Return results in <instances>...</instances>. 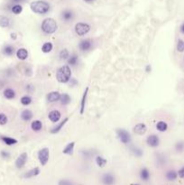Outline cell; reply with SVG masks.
I'll return each instance as SVG.
<instances>
[{"instance_id":"6da1fadb","label":"cell","mask_w":184,"mask_h":185,"mask_svg":"<svg viewBox=\"0 0 184 185\" xmlns=\"http://www.w3.org/2000/svg\"><path fill=\"white\" fill-rule=\"evenodd\" d=\"M30 7L33 12L39 15H44L50 10V5L46 1H43V0H37V1L32 2Z\"/></svg>"},{"instance_id":"7a4b0ae2","label":"cell","mask_w":184,"mask_h":185,"mask_svg":"<svg viewBox=\"0 0 184 185\" xmlns=\"http://www.w3.org/2000/svg\"><path fill=\"white\" fill-rule=\"evenodd\" d=\"M56 79L60 83L69 82L72 79V71L69 65H63L56 73Z\"/></svg>"},{"instance_id":"3957f363","label":"cell","mask_w":184,"mask_h":185,"mask_svg":"<svg viewBox=\"0 0 184 185\" xmlns=\"http://www.w3.org/2000/svg\"><path fill=\"white\" fill-rule=\"evenodd\" d=\"M57 28H58V24L56 21L52 18H46L43 20L42 24V30L48 34L54 33L57 31Z\"/></svg>"},{"instance_id":"277c9868","label":"cell","mask_w":184,"mask_h":185,"mask_svg":"<svg viewBox=\"0 0 184 185\" xmlns=\"http://www.w3.org/2000/svg\"><path fill=\"white\" fill-rule=\"evenodd\" d=\"M116 133L118 139L120 140V142L124 144H127L131 142V135L128 133V131H126L125 129L119 128L116 130Z\"/></svg>"},{"instance_id":"5b68a950","label":"cell","mask_w":184,"mask_h":185,"mask_svg":"<svg viewBox=\"0 0 184 185\" xmlns=\"http://www.w3.org/2000/svg\"><path fill=\"white\" fill-rule=\"evenodd\" d=\"M90 30V24H86V23H78L75 25V32L78 35L83 36L85 34H87Z\"/></svg>"},{"instance_id":"8992f818","label":"cell","mask_w":184,"mask_h":185,"mask_svg":"<svg viewBox=\"0 0 184 185\" xmlns=\"http://www.w3.org/2000/svg\"><path fill=\"white\" fill-rule=\"evenodd\" d=\"M50 158V151L48 148L44 147L38 152V159L42 165H46Z\"/></svg>"},{"instance_id":"52a82bcc","label":"cell","mask_w":184,"mask_h":185,"mask_svg":"<svg viewBox=\"0 0 184 185\" xmlns=\"http://www.w3.org/2000/svg\"><path fill=\"white\" fill-rule=\"evenodd\" d=\"M92 44L93 42L90 39H85L81 41V42L79 43V48L81 51H88L91 49Z\"/></svg>"},{"instance_id":"ba28073f","label":"cell","mask_w":184,"mask_h":185,"mask_svg":"<svg viewBox=\"0 0 184 185\" xmlns=\"http://www.w3.org/2000/svg\"><path fill=\"white\" fill-rule=\"evenodd\" d=\"M102 183L104 185H114L116 183V178L112 174L107 173L102 176Z\"/></svg>"},{"instance_id":"9c48e42d","label":"cell","mask_w":184,"mask_h":185,"mask_svg":"<svg viewBox=\"0 0 184 185\" xmlns=\"http://www.w3.org/2000/svg\"><path fill=\"white\" fill-rule=\"evenodd\" d=\"M27 154L26 153H23V154H21L19 156H18V158L16 159V161H15V166H16V168H18V169H21V168H23L25 164H26V162H27Z\"/></svg>"},{"instance_id":"30bf717a","label":"cell","mask_w":184,"mask_h":185,"mask_svg":"<svg viewBox=\"0 0 184 185\" xmlns=\"http://www.w3.org/2000/svg\"><path fill=\"white\" fill-rule=\"evenodd\" d=\"M146 143L151 147H157L159 145V143H160V139L156 134H151L147 137Z\"/></svg>"},{"instance_id":"8fae6325","label":"cell","mask_w":184,"mask_h":185,"mask_svg":"<svg viewBox=\"0 0 184 185\" xmlns=\"http://www.w3.org/2000/svg\"><path fill=\"white\" fill-rule=\"evenodd\" d=\"M146 131H147V127H146V126L144 124H137L134 127V132L136 134H139V135L144 134L146 133Z\"/></svg>"},{"instance_id":"7c38bea8","label":"cell","mask_w":184,"mask_h":185,"mask_svg":"<svg viewBox=\"0 0 184 185\" xmlns=\"http://www.w3.org/2000/svg\"><path fill=\"white\" fill-rule=\"evenodd\" d=\"M74 18V13L72 10L66 9L61 12V19L65 22H71Z\"/></svg>"},{"instance_id":"4fadbf2b","label":"cell","mask_w":184,"mask_h":185,"mask_svg":"<svg viewBox=\"0 0 184 185\" xmlns=\"http://www.w3.org/2000/svg\"><path fill=\"white\" fill-rule=\"evenodd\" d=\"M48 117H49V119L51 120V122H53V123H56V122H58V121L61 119V112L59 111V110H56V109H54V110H51V112L49 113Z\"/></svg>"},{"instance_id":"5bb4252c","label":"cell","mask_w":184,"mask_h":185,"mask_svg":"<svg viewBox=\"0 0 184 185\" xmlns=\"http://www.w3.org/2000/svg\"><path fill=\"white\" fill-rule=\"evenodd\" d=\"M60 98H61V94L58 91H51L47 95V100L49 102H56L60 100Z\"/></svg>"},{"instance_id":"9a60e30c","label":"cell","mask_w":184,"mask_h":185,"mask_svg":"<svg viewBox=\"0 0 184 185\" xmlns=\"http://www.w3.org/2000/svg\"><path fill=\"white\" fill-rule=\"evenodd\" d=\"M16 56H17V58L19 60H21V61H24L28 57V51H27L26 49H24V48H20V49H18L17 51H16Z\"/></svg>"},{"instance_id":"2e32d148","label":"cell","mask_w":184,"mask_h":185,"mask_svg":"<svg viewBox=\"0 0 184 185\" xmlns=\"http://www.w3.org/2000/svg\"><path fill=\"white\" fill-rule=\"evenodd\" d=\"M68 120H69V118H68V117H66V118H64L61 122H60V123L58 124L55 127H53V128L51 130V134H57V133H59L61 129H62V127L64 126V125L68 122Z\"/></svg>"},{"instance_id":"e0dca14e","label":"cell","mask_w":184,"mask_h":185,"mask_svg":"<svg viewBox=\"0 0 184 185\" xmlns=\"http://www.w3.org/2000/svg\"><path fill=\"white\" fill-rule=\"evenodd\" d=\"M39 174H40V169H39L38 167H35V168H33L29 172H27L26 174H24V178H25V179H30V178L37 176Z\"/></svg>"},{"instance_id":"ac0fdd59","label":"cell","mask_w":184,"mask_h":185,"mask_svg":"<svg viewBox=\"0 0 184 185\" xmlns=\"http://www.w3.org/2000/svg\"><path fill=\"white\" fill-rule=\"evenodd\" d=\"M33 112L29 110V109H24L22 113H21V118L24 120V121H30L31 119L33 118Z\"/></svg>"},{"instance_id":"d6986e66","label":"cell","mask_w":184,"mask_h":185,"mask_svg":"<svg viewBox=\"0 0 184 185\" xmlns=\"http://www.w3.org/2000/svg\"><path fill=\"white\" fill-rule=\"evenodd\" d=\"M74 146H75V143L74 142H71L65 146V148L63 149L62 153L64 154H69V155H72L73 154V150H74Z\"/></svg>"},{"instance_id":"ffe728a7","label":"cell","mask_w":184,"mask_h":185,"mask_svg":"<svg viewBox=\"0 0 184 185\" xmlns=\"http://www.w3.org/2000/svg\"><path fill=\"white\" fill-rule=\"evenodd\" d=\"M4 96L6 99H15V92L13 89H10V88H7L4 90Z\"/></svg>"},{"instance_id":"44dd1931","label":"cell","mask_w":184,"mask_h":185,"mask_svg":"<svg viewBox=\"0 0 184 185\" xmlns=\"http://www.w3.org/2000/svg\"><path fill=\"white\" fill-rule=\"evenodd\" d=\"M1 140L7 145H14V144H17V140L16 139L9 137V136H1Z\"/></svg>"},{"instance_id":"7402d4cb","label":"cell","mask_w":184,"mask_h":185,"mask_svg":"<svg viewBox=\"0 0 184 185\" xmlns=\"http://www.w3.org/2000/svg\"><path fill=\"white\" fill-rule=\"evenodd\" d=\"M88 91H89V87L86 88L84 94H83V97H82L81 99V114L84 113V110H85V106H86V99H87V96H88Z\"/></svg>"},{"instance_id":"603a6c76","label":"cell","mask_w":184,"mask_h":185,"mask_svg":"<svg viewBox=\"0 0 184 185\" xmlns=\"http://www.w3.org/2000/svg\"><path fill=\"white\" fill-rule=\"evenodd\" d=\"M10 25V19L5 15H0V26L3 28L8 27Z\"/></svg>"},{"instance_id":"cb8c5ba5","label":"cell","mask_w":184,"mask_h":185,"mask_svg":"<svg viewBox=\"0 0 184 185\" xmlns=\"http://www.w3.org/2000/svg\"><path fill=\"white\" fill-rule=\"evenodd\" d=\"M78 62H79V56L75 53L72 54L68 59V64L70 66H76L78 64Z\"/></svg>"},{"instance_id":"d4e9b609","label":"cell","mask_w":184,"mask_h":185,"mask_svg":"<svg viewBox=\"0 0 184 185\" xmlns=\"http://www.w3.org/2000/svg\"><path fill=\"white\" fill-rule=\"evenodd\" d=\"M140 178L144 182H146L150 179V172L148 171L147 168H143L140 171Z\"/></svg>"},{"instance_id":"484cf974","label":"cell","mask_w":184,"mask_h":185,"mask_svg":"<svg viewBox=\"0 0 184 185\" xmlns=\"http://www.w3.org/2000/svg\"><path fill=\"white\" fill-rule=\"evenodd\" d=\"M60 102L61 105H68L71 103V97L69 94L67 93H63L61 95V98H60Z\"/></svg>"},{"instance_id":"4316f807","label":"cell","mask_w":184,"mask_h":185,"mask_svg":"<svg viewBox=\"0 0 184 185\" xmlns=\"http://www.w3.org/2000/svg\"><path fill=\"white\" fill-rule=\"evenodd\" d=\"M31 127H32V129H33V131L38 132V131H40L42 129V122L40 120H34V121H33L32 124H31Z\"/></svg>"},{"instance_id":"83f0119b","label":"cell","mask_w":184,"mask_h":185,"mask_svg":"<svg viewBox=\"0 0 184 185\" xmlns=\"http://www.w3.org/2000/svg\"><path fill=\"white\" fill-rule=\"evenodd\" d=\"M107 159H106V158H104L103 156H101V155H98V156H96V164H97V165H98L99 167L103 168L105 165H107Z\"/></svg>"},{"instance_id":"f1b7e54d","label":"cell","mask_w":184,"mask_h":185,"mask_svg":"<svg viewBox=\"0 0 184 185\" xmlns=\"http://www.w3.org/2000/svg\"><path fill=\"white\" fill-rule=\"evenodd\" d=\"M15 52V48L12 45H6L3 49V53L7 56H12Z\"/></svg>"},{"instance_id":"f546056e","label":"cell","mask_w":184,"mask_h":185,"mask_svg":"<svg viewBox=\"0 0 184 185\" xmlns=\"http://www.w3.org/2000/svg\"><path fill=\"white\" fill-rule=\"evenodd\" d=\"M52 48H53L52 43L50 42H44L43 45L42 46V51L44 53H49L50 51H51Z\"/></svg>"},{"instance_id":"4dcf8cb0","label":"cell","mask_w":184,"mask_h":185,"mask_svg":"<svg viewBox=\"0 0 184 185\" xmlns=\"http://www.w3.org/2000/svg\"><path fill=\"white\" fill-rule=\"evenodd\" d=\"M156 128L160 132H165L167 130V128H168V125L164 121H159L156 125Z\"/></svg>"},{"instance_id":"1f68e13d","label":"cell","mask_w":184,"mask_h":185,"mask_svg":"<svg viewBox=\"0 0 184 185\" xmlns=\"http://www.w3.org/2000/svg\"><path fill=\"white\" fill-rule=\"evenodd\" d=\"M177 176H178V173L173 171V170H171V171L167 172V174H166V178L169 181H174V180H176Z\"/></svg>"},{"instance_id":"d6a6232c","label":"cell","mask_w":184,"mask_h":185,"mask_svg":"<svg viewBox=\"0 0 184 185\" xmlns=\"http://www.w3.org/2000/svg\"><path fill=\"white\" fill-rule=\"evenodd\" d=\"M60 59L61 60H68L69 57H70V52L67 49H62L61 51H60Z\"/></svg>"},{"instance_id":"836d02e7","label":"cell","mask_w":184,"mask_h":185,"mask_svg":"<svg viewBox=\"0 0 184 185\" xmlns=\"http://www.w3.org/2000/svg\"><path fill=\"white\" fill-rule=\"evenodd\" d=\"M131 151H132V153H133L136 157H141V156L143 155V151H142V149H140V148L137 147V146H133V147L131 148Z\"/></svg>"},{"instance_id":"e575fe53","label":"cell","mask_w":184,"mask_h":185,"mask_svg":"<svg viewBox=\"0 0 184 185\" xmlns=\"http://www.w3.org/2000/svg\"><path fill=\"white\" fill-rule=\"evenodd\" d=\"M20 101L22 103V105L28 106V105H30L31 103H32V98L29 97V96H24V97L21 98Z\"/></svg>"},{"instance_id":"d590c367","label":"cell","mask_w":184,"mask_h":185,"mask_svg":"<svg viewBox=\"0 0 184 185\" xmlns=\"http://www.w3.org/2000/svg\"><path fill=\"white\" fill-rule=\"evenodd\" d=\"M22 11H23V7H22L21 5H18V4L15 5V6L12 7V12H13L15 15H19V14L22 13Z\"/></svg>"},{"instance_id":"8d00e7d4","label":"cell","mask_w":184,"mask_h":185,"mask_svg":"<svg viewBox=\"0 0 184 185\" xmlns=\"http://www.w3.org/2000/svg\"><path fill=\"white\" fill-rule=\"evenodd\" d=\"M7 117L3 113H0V126H4L7 123Z\"/></svg>"},{"instance_id":"74e56055","label":"cell","mask_w":184,"mask_h":185,"mask_svg":"<svg viewBox=\"0 0 184 185\" xmlns=\"http://www.w3.org/2000/svg\"><path fill=\"white\" fill-rule=\"evenodd\" d=\"M177 50L180 52L184 51V41L182 40H179L178 43H177Z\"/></svg>"},{"instance_id":"f35d334b","label":"cell","mask_w":184,"mask_h":185,"mask_svg":"<svg viewBox=\"0 0 184 185\" xmlns=\"http://www.w3.org/2000/svg\"><path fill=\"white\" fill-rule=\"evenodd\" d=\"M58 185H75L72 181L70 180H66V179H62V180H60L59 183H58Z\"/></svg>"},{"instance_id":"ab89813d","label":"cell","mask_w":184,"mask_h":185,"mask_svg":"<svg viewBox=\"0 0 184 185\" xmlns=\"http://www.w3.org/2000/svg\"><path fill=\"white\" fill-rule=\"evenodd\" d=\"M175 148L178 152H182L184 150V142H178L175 144Z\"/></svg>"},{"instance_id":"60d3db41","label":"cell","mask_w":184,"mask_h":185,"mask_svg":"<svg viewBox=\"0 0 184 185\" xmlns=\"http://www.w3.org/2000/svg\"><path fill=\"white\" fill-rule=\"evenodd\" d=\"M81 154L83 155V157L85 159H90L91 156H93V154H92L90 151H88V150H84V151H81Z\"/></svg>"},{"instance_id":"b9f144b4","label":"cell","mask_w":184,"mask_h":185,"mask_svg":"<svg viewBox=\"0 0 184 185\" xmlns=\"http://www.w3.org/2000/svg\"><path fill=\"white\" fill-rule=\"evenodd\" d=\"M0 154H1V156L3 158H9V156H10V154L8 152H7V151H2L0 153Z\"/></svg>"},{"instance_id":"7bdbcfd3","label":"cell","mask_w":184,"mask_h":185,"mask_svg":"<svg viewBox=\"0 0 184 185\" xmlns=\"http://www.w3.org/2000/svg\"><path fill=\"white\" fill-rule=\"evenodd\" d=\"M178 174H179V176H180L181 178L184 179V166L182 167V168H181V169L179 170V172H178Z\"/></svg>"},{"instance_id":"ee69618b","label":"cell","mask_w":184,"mask_h":185,"mask_svg":"<svg viewBox=\"0 0 184 185\" xmlns=\"http://www.w3.org/2000/svg\"><path fill=\"white\" fill-rule=\"evenodd\" d=\"M151 70H152V68H151V66L148 64V65H146V67H145V72H151Z\"/></svg>"},{"instance_id":"f6af8a7d","label":"cell","mask_w":184,"mask_h":185,"mask_svg":"<svg viewBox=\"0 0 184 185\" xmlns=\"http://www.w3.org/2000/svg\"><path fill=\"white\" fill-rule=\"evenodd\" d=\"M11 38L12 39H16V34L15 33H11Z\"/></svg>"},{"instance_id":"bcb514c9","label":"cell","mask_w":184,"mask_h":185,"mask_svg":"<svg viewBox=\"0 0 184 185\" xmlns=\"http://www.w3.org/2000/svg\"><path fill=\"white\" fill-rule=\"evenodd\" d=\"M181 32L184 33V23L182 24V26H181Z\"/></svg>"},{"instance_id":"7dc6e473","label":"cell","mask_w":184,"mask_h":185,"mask_svg":"<svg viewBox=\"0 0 184 185\" xmlns=\"http://www.w3.org/2000/svg\"><path fill=\"white\" fill-rule=\"evenodd\" d=\"M85 2H87V3H91V2H93L94 0H84Z\"/></svg>"},{"instance_id":"c3c4849f","label":"cell","mask_w":184,"mask_h":185,"mask_svg":"<svg viewBox=\"0 0 184 185\" xmlns=\"http://www.w3.org/2000/svg\"><path fill=\"white\" fill-rule=\"evenodd\" d=\"M14 2H15V3H19V2H21L22 0H13Z\"/></svg>"},{"instance_id":"681fc988","label":"cell","mask_w":184,"mask_h":185,"mask_svg":"<svg viewBox=\"0 0 184 185\" xmlns=\"http://www.w3.org/2000/svg\"><path fill=\"white\" fill-rule=\"evenodd\" d=\"M132 185H139V184H132Z\"/></svg>"}]
</instances>
